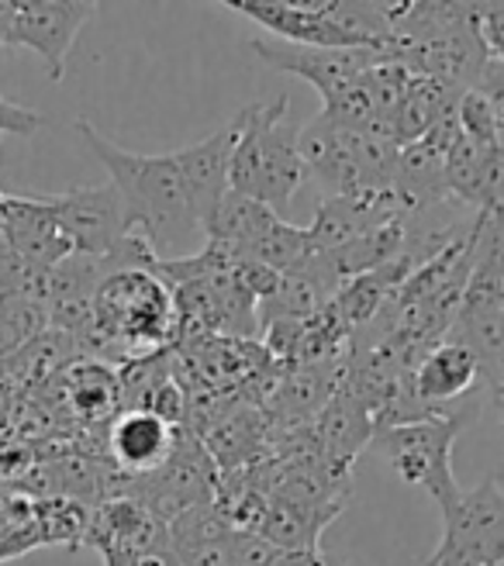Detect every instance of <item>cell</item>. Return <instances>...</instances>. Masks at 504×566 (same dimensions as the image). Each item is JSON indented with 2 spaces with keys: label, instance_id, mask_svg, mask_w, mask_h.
<instances>
[{
  "label": "cell",
  "instance_id": "obj_1",
  "mask_svg": "<svg viewBox=\"0 0 504 566\" xmlns=\"http://www.w3.org/2000/svg\"><path fill=\"white\" fill-rule=\"evenodd\" d=\"M76 135L87 142V149L104 163L111 187L118 190L132 232L143 235L156 260H170V252L183 249L190 239L204 235L198 218L190 211L183 180L174 166V156H146L132 153L118 142L104 138L91 122H76Z\"/></svg>",
  "mask_w": 504,
  "mask_h": 566
},
{
  "label": "cell",
  "instance_id": "obj_2",
  "mask_svg": "<svg viewBox=\"0 0 504 566\" xmlns=\"http://www.w3.org/2000/svg\"><path fill=\"white\" fill-rule=\"evenodd\" d=\"M180 332L177 297L156 266H128L107 273L94 294V325L80 338V353L97 363H132L166 353Z\"/></svg>",
  "mask_w": 504,
  "mask_h": 566
},
{
  "label": "cell",
  "instance_id": "obj_3",
  "mask_svg": "<svg viewBox=\"0 0 504 566\" xmlns=\"http://www.w3.org/2000/svg\"><path fill=\"white\" fill-rule=\"evenodd\" d=\"M297 138L301 125L291 118L287 94L245 107L239 115V142L232 153V190L276 214L284 211L307 177Z\"/></svg>",
  "mask_w": 504,
  "mask_h": 566
},
{
  "label": "cell",
  "instance_id": "obj_4",
  "mask_svg": "<svg viewBox=\"0 0 504 566\" xmlns=\"http://www.w3.org/2000/svg\"><path fill=\"white\" fill-rule=\"evenodd\" d=\"M473 415H477V408L380 424V429H374L370 446L390 463V470H395L405 484L432 494L435 504L445 512V507L463 494L453 476V446Z\"/></svg>",
  "mask_w": 504,
  "mask_h": 566
},
{
  "label": "cell",
  "instance_id": "obj_5",
  "mask_svg": "<svg viewBox=\"0 0 504 566\" xmlns=\"http://www.w3.org/2000/svg\"><path fill=\"white\" fill-rule=\"evenodd\" d=\"M426 566H504V491L487 476L442 512V539Z\"/></svg>",
  "mask_w": 504,
  "mask_h": 566
},
{
  "label": "cell",
  "instance_id": "obj_6",
  "mask_svg": "<svg viewBox=\"0 0 504 566\" xmlns=\"http://www.w3.org/2000/svg\"><path fill=\"white\" fill-rule=\"evenodd\" d=\"M249 49L273 70L294 73L297 80L312 83L322 94V104L356 87L380 60H387L384 49H312V45H291V42H270V39H252Z\"/></svg>",
  "mask_w": 504,
  "mask_h": 566
},
{
  "label": "cell",
  "instance_id": "obj_7",
  "mask_svg": "<svg viewBox=\"0 0 504 566\" xmlns=\"http://www.w3.org/2000/svg\"><path fill=\"white\" fill-rule=\"evenodd\" d=\"M45 201L55 211V218H60L76 256L104 260L107 252H115L132 235L125 205L118 190L111 187V180L101 187H73L66 193H45Z\"/></svg>",
  "mask_w": 504,
  "mask_h": 566
},
{
  "label": "cell",
  "instance_id": "obj_8",
  "mask_svg": "<svg viewBox=\"0 0 504 566\" xmlns=\"http://www.w3.org/2000/svg\"><path fill=\"white\" fill-rule=\"evenodd\" d=\"M97 8L101 4H91V0H14L8 45L39 52L45 76L60 83L80 28L97 14Z\"/></svg>",
  "mask_w": 504,
  "mask_h": 566
},
{
  "label": "cell",
  "instance_id": "obj_9",
  "mask_svg": "<svg viewBox=\"0 0 504 566\" xmlns=\"http://www.w3.org/2000/svg\"><path fill=\"white\" fill-rule=\"evenodd\" d=\"M235 142H239V115L225 128H218L214 135L170 153L177 174L183 180L190 211H193V218H198V224H201V232L208 229V221L214 218L218 205L225 201V193L232 190L229 177H232Z\"/></svg>",
  "mask_w": 504,
  "mask_h": 566
},
{
  "label": "cell",
  "instance_id": "obj_10",
  "mask_svg": "<svg viewBox=\"0 0 504 566\" xmlns=\"http://www.w3.org/2000/svg\"><path fill=\"white\" fill-rule=\"evenodd\" d=\"M225 8L280 35V42L312 49H359L328 18V0H318V4H307V0H229Z\"/></svg>",
  "mask_w": 504,
  "mask_h": 566
},
{
  "label": "cell",
  "instance_id": "obj_11",
  "mask_svg": "<svg viewBox=\"0 0 504 566\" xmlns=\"http://www.w3.org/2000/svg\"><path fill=\"white\" fill-rule=\"evenodd\" d=\"M177 436L180 424L143 408H122L107 421V452L122 476H149L174 457Z\"/></svg>",
  "mask_w": 504,
  "mask_h": 566
},
{
  "label": "cell",
  "instance_id": "obj_12",
  "mask_svg": "<svg viewBox=\"0 0 504 566\" xmlns=\"http://www.w3.org/2000/svg\"><path fill=\"white\" fill-rule=\"evenodd\" d=\"M0 208H4V229L11 249L32 270L45 273L52 266H60L66 256H73V245L63 232L60 218L49 208L45 193H32V197L0 193Z\"/></svg>",
  "mask_w": 504,
  "mask_h": 566
},
{
  "label": "cell",
  "instance_id": "obj_13",
  "mask_svg": "<svg viewBox=\"0 0 504 566\" xmlns=\"http://www.w3.org/2000/svg\"><path fill=\"white\" fill-rule=\"evenodd\" d=\"M408 211L395 193H353V197H325L315 211V221L307 235L318 249H335L353 242L374 229H384L390 221H405Z\"/></svg>",
  "mask_w": 504,
  "mask_h": 566
},
{
  "label": "cell",
  "instance_id": "obj_14",
  "mask_svg": "<svg viewBox=\"0 0 504 566\" xmlns=\"http://www.w3.org/2000/svg\"><path fill=\"white\" fill-rule=\"evenodd\" d=\"M477 380L481 374L473 356L460 343H453V338H439L411 370V394L429 415H445L442 405L466 398L477 387Z\"/></svg>",
  "mask_w": 504,
  "mask_h": 566
},
{
  "label": "cell",
  "instance_id": "obj_15",
  "mask_svg": "<svg viewBox=\"0 0 504 566\" xmlns=\"http://www.w3.org/2000/svg\"><path fill=\"white\" fill-rule=\"evenodd\" d=\"M66 398L83 421H107L122 411V384L107 363L76 359L63 370Z\"/></svg>",
  "mask_w": 504,
  "mask_h": 566
},
{
  "label": "cell",
  "instance_id": "obj_16",
  "mask_svg": "<svg viewBox=\"0 0 504 566\" xmlns=\"http://www.w3.org/2000/svg\"><path fill=\"white\" fill-rule=\"evenodd\" d=\"M49 332V311L35 294L0 297V363L14 359L28 343Z\"/></svg>",
  "mask_w": 504,
  "mask_h": 566
},
{
  "label": "cell",
  "instance_id": "obj_17",
  "mask_svg": "<svg viewBox=\"0 0 504 566\" xmlns=\"http://www.w3.org/2000/svg\"><path fill=\"white\" fill-rule=\"evenodd\" d=\"M456 122L466 142H473L477 149H491V146H504V132L501 122L494 115L491 101L481 91H466L456 104Z\"/></svg>",
  "mask_w": 504,
  "mask_h": 566
},
{
  "label": "cell",
  "instance_id": "obj_18",
  "mask_svg": "<svg viewBox=\"0 0 504 566\" xmlns=\"http://www.w3.org/2000/svg\"><path fill=\"white\" fill-rule=\"evenodd\" d=\"M4 193V190H0ZM42 280V270H32L8 242V229H4V208H0V297L8 294H35Z\"/></svg>",
  "mask_w": 504,
  "mask_h": 566
},
{
  "label": "cell",
  "instance_id": "obj_19",
  "mask_svg": "<svg viewBox=\"0 0 504 566\" xmlns=\"http://www.w3.org/2000/svg\"><path fill=\"white\" fill-rule=\"evenodd\" d=\"M101 556H104V566H180L174 543L153 546V549H111Z\"/></svg>",
  "mask_w": 504,
  "mask_h": 566
},
{
  "label": "cell",
  "instance_id": "obj_20",
  "mask_svg": "<svg viewBox=\"0 0 504 566\" xmlns=\"http://www.w3.org/2000/svg\"><path fill=\"white\" fill-rule=\"evenodd\" d=\"M39 128H45V118L39 115V111L24 107V104H14L8 101L4 94H0V135H35Z\"/></svg>",
  "mask_w": 504,
  "mask_h": 566
},
{
  "label": "cell",
  "instance_id": "obj_21",
  "mask_svg": "<svg viewBox=\"0 0 504 566\" xmlns=\"http://www.w3.org/2000/svg\"><path fill=\"white\" fill-rule=\"evenodd\" d=\"M481 18V32L487 42L491 60L504 63V4H473Z\"/></svg>",
  "mask_w": 504,
  "mask_h": 566
},
{
  "label": "cell",
  "instance_id": "obj_22",
  "mask_svg": "<svg viewBox=\"0 0 504 566\" xmlns=\"http://www.w3.org/2000/svg\"><path fill=\"white\" fill-rule=\"evenodd\" d=\"M473 91H481V94L491 101L494 115H497V122H501V132H504V63L491 60V63L484 66V73H481L477 87H473Z\"/></svg>",
  "mask_w": 504,
  "mask_h": 566
},
{
  "label": "cell",
  "instance_id": "obj_23",
  "mask_svg": "<svg viewBox=\"0 0 504 566\" xmlns=\"http://www.w3.org/2000/svg\"><path fill=\"white\" fill-rule=\"evenodd\" d=\"M273 566H349V559L322 553V549H307V553H280Z\"/></svg>",
  "mask_w": 504,
  "mask_h": 566
},
{
  "label": "cell",
  "instance_id": "obj_24",
  "mask_svg": "<svg viewBox=\"0 0 504 566\" xmlns=\"http://www.w3.org/2000/svg\"><path fill=\"white\" fill-rule=\"evenodd\" d=\"M11 18H14V0H0V45H8Z\"/></svg>",
  "mask_w": 504,
  "mask_h": 566
}]
</instances>
